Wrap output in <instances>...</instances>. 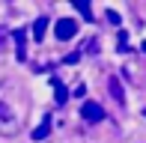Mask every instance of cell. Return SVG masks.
I'll return each mask as SVG.
<instances>
[{"mask_svg":"<svg viewBox=\"0 0 146 143\" xmlns=\"http://www.w3.org/2000/svg\"><path fill=\"white\" fill-rule=\"evenodd\" d=\"M18 128H21V122H18L15 110L6 105V101H0V134H3V137H9V134H15Z\"/></svg>","mask_w":146,"mask_h":143,"instance_id":"6da1fadb","label":"cell"},{"mask_svg":"<svg viewBox=\"0 0 146 143\" xmlns=\"http://www.w3.org/2000/svg\"><path fill=\"white\" fill-rule=\"evenodd\" d=\"M75 33H78V21H72V18H60V21L54 24V36L60 39V42H69Z\"/></svg>","mask_w":146,"mask_h":143,"instance_id":"7a4b0ae2","label":"cell"},{"mask_svg":"<svg viewBox=\"0 0 146 143\" xmlns=\"http://www.w3.org/2000/svg\"><path fill=\"white\" fill-rule=\"evenodd\" d=\"M81 116L90 122V125H96V122L104 119V107L98 105V101H84V105H81Z\"/></svg>","mask_w":146,"mask_h":143,"instance_id":"3957f363","label":"cell"},{"mask_svg":"<svg viewBox=\"0 0 146 143\" xmlns=\"http://www.w3.org/2000/svg\"><path fill=\"white\" fill-rule=\"evenodd\" d=\"M12 39H15V57L18 60H27V36H24V30H12Z\"/></svg>","mask_w":146,"mask_h":143,"instance_id":"277c9868","label":"cell"},{"mask_svg":"<svg viewBox=\"0 0 146 143\" xmlns=\"http://www.w3.org/2000/svg\"><path fill=\"white\" fill-rule=\"evenodd\" d=\"M108 87H110V95H113L116 105H125V93H122V83H119V77H108Z\"/></svg>","mask_w":146,"mask_h":143,"instance_id":"5b68a950","label":"cell"},{"mask_svg":"<svg viewBox=\"0 0 146 143\" xmlns=\"http://www.w3.org/2000/svg\"><path fill=\"white\" fill-rule=\"evenodd\" d=\"M51 87H54V99H57V105H66V101H69V89L60 83V77H51Z\"/></svg>","mask_w":146,"mask_h":143,"instance_id":"8992f818","label":"cell"},{"mask_svg":"<svg viewBox=\"0 0 146 143\" xmlns=\"http://www.w3.org/2000/svg\"><path fill=\"white\" fill-rule=\"evenodd\" d=\"M45 30H48V18H36V24H33V39L42 42V39H45Z\"/></svg>","mask_w":146,"mask_h":143,"instance_id":"52a82bcc","label":"cell"},{"mask_svg":"<svg viewBox=\"0 0 146 143\" xmlns=\"http://www.w3.org/2000/svg\"><path fill=\"white\" fill-rule=\"evenodd\" d=\"M48 134H51V119H45L42 125H36V128H33V140H45Z\"/></svg>","mask_w":146,"mask_h":143,"instance_id":"ba28073f","label":"cell"},{"mask_svg":"<svg viewBox=\"0 0 146 143\" xmlns=\"http://www.w3.org/2000/svg\"><path fill=\"white\" fill-rule=\"evenodd\" d=\"M75 9L81 12L87 21H92V9H90V3H87V0H75Z\"/></svg>","mask_w":146,"mask_h":143,"instance_id":"9c48e42d","label":"cell"},{"mask_svg":"<svg viewBox=\"0 0 146 143\" xmlns=\"http://www.w3.org/2000/svg\"><path fill=\"white\" fill-rule=\"evenodd\" d=\"M116 45H119L116 51H122V54H125V51H131V48H128V33H125V30H119V39H116Z\"/></svg>","mask_w":146,"mask_h":143,"instance_id":"30bf717a","label":"cell"},{"mask_svg":"<svg viewBox=\"0 0 146 143\" xmlns=\"http://www.w3.org/2000/svg\"><path fill=\"white\" fill-rule=\"evenodd\" d=\"M84 51H87V54H98V39H90V42L84 45Z\"/></svg>","mask_w":146,"mask_h":143,"instance_id":"8fae6325","label":"cell"},{"mask_svg":"<svg viewBox=\"0 0 146 143\" xmlns=\"http://www.w3.org/2000/svg\"><path fill=\"white\" fill-rule=\"evenodd\" d=\"M104 18H108L110 24H119V12H113V9H108V12H104Z\"/></svg>","mask_w":146,"mask_h":143,"instance_id":"7c38bea8","label":"cell"},{"mask_svg":"<svg viewBox=\"0 0 146 143\" xmlns=\"http://www.w3.org/2000/svg\"><path fill=\"white\" fill-rule=\"evenodd\" d=\"M78 60H81V51H72V54L69 57H66V63H69V66H75V63Z\"/></svg>","mask_w":146,"mask_h":143,"instance_id":"4fadbf2b","label":"cell"},{"mask_svg":"<svg viewBox=\"0 0 146 143\" xmlns=\"http://www.w3.org/2000/svg\"><path fill=\"white\" fill-rule=\"evenodd\" d=\"M6 36H9V33H6V30L0 27V48H3V45H6Z\"/></svg>","mask_w":146,"mask_h":143,"instance_id":"5bb4252c","label":"cell"},{"mask_svg":"<svg viewBox=\"0 0 146 143\" xmlns=\"http://www.w3.org/2000/svg\"><path fill=\"white\" fill-rule=\"evenodd\" d=\"M143 113H146V110H143Z\"/></svg>","mask_w":146,"mask_h":143,"instance_id":"9a60e30c","label":"cell"}]
</instances>
